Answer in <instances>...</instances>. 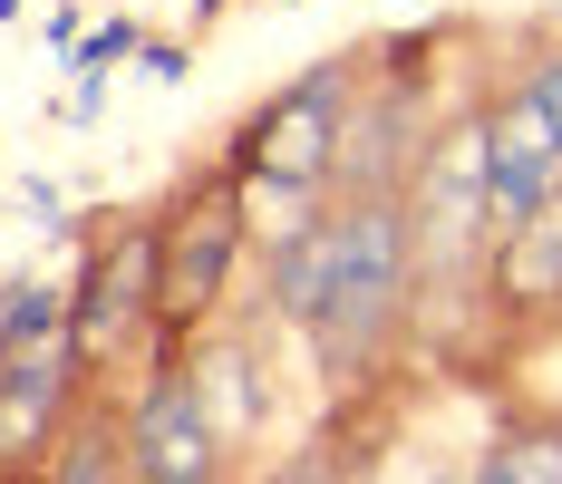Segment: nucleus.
<instances>
[{
	"mask_svg": "<svg viewBox=\"0 0 562 484\" xmlns=\"http://www.w3.org/2000/svg\"><path fill=\"white\" fill-rule=\"evenodd\" d=\"M495 291H505L514 311H553L562 301V194L495 243Z\"/></svg>",
	"mask_w": 562,
	"mask_h": 484,
	"instance_id": "6e6552de",
	"label": "nucleus"
},
{
	"mask_svg": "<svg viewBox=\"0 0 562 484\" xmlns=\"http://www.w3.org/2000/svg\"><path fill=\"white\" fill-rule=\"evenodd\" d=\"M465 484H562V417H514V427H495Z\"/></svg>",
	"mask_w": 562,
	"mask_h": 484,
	"instance_id": "1a4fd4ad",
	"label": "nucleus"
},
{
	"mask_svg": "<svg viewBox=\"0 0 562 484\" xmlns=\"http://www.w3.org/2000/svg\"><path fill=\"white\" fill-rule=\"evenodd\" d=\"M49 339H68V281L58 271H20L0 291V369L30 359V349H49Z\"/></svg>",
	"mask_w": 562,
	"mask_h": 484,
	"instance_id": "9d476101",
	"label": "nucleus"
},
{
	"mask_svg": "<svg viewBox=\"0 0 562 484\" xmlns=\"http://www.w3.org/2000/svg\"><path fill=\"white\" fill-rule=\"evenodd\" d=\"M78 387H88V359H78L68 339H49V349H30V359L0 369V465H10V475L40 465L58 436H68Z\"/></svg>",
	"mask_w": 562,
	"mask_h": 484,
	"instance_id": "0eeeda50",
	"label": "nucleus"
},
{
	"mask_svg": "<svg viewBox=\"0 0 562 484\" xmlns=\"http://www.w3.org/2000/svg\"><path fill=\"white\" fill-rule=\"evenodd\" d=\"M417 484H456V475H417Z\"/></svg>",
	"mask_w": 562,
	"mask_h": 484,
	"instance_id": "2eb2a0df",
	"label": "nucleus"
},
{
	"mask_svg": "<svg viewBox=\"0 0 562 484\" xmlns=\"http://www.w3.org/2000/svg\"><path fill=\"white\" fill-rule=\"evenodd\" d=\"M243 243H252V223H243V175L233 165L204 175V184H184L156 214V329H166L175 349L204 329V311H224Z\"/></svg>",
	"mask_w": 562,
	"mask_h": 484,
	"instance_id": "f03ea898",
	"label": "nucleus"
},
{
	"mask_svg": "<svg viewBox=\"0 0 562 484\" xmlns=\"http://www.w3.org/2000/svg\"><path fill=\"white\" fill-rule=\"evenodd\" d=\"M40 484H136V475H126V436H116L108 417H78V427L49 446Z\"/></svg>",
	"mask_w": 562,
	"mask_h": 484,
	"instance_id": "f8f14e48",
	"label": "nucleus"
},
{
	"mask_svg": "<svg viewBox=\"0 0 562 484\" xmlns=\"http://www.w3.org/2000/svg\"><path fill=\"white\" fill-rule=\"evenodd\" d=\"M136 49H146V30H136V20H108V30H88V40L68 49V78H88V88H78V108L98 98V78H108L116 58H136Z\"/></svg>",
	"mask_w": 562,
	"mask_h": 484,
	"instance_id": "ddd939ff",
	"label": "nucleus"
},
{
	"mask_svg": "<svg viewBox=\"0 0 562 484\" xmlns=\"http://www.w3.org/2000/svg\"><path fill=\"white\" fill-rule=\"evenodd\" d=\"M475 126H485V223L505 243L514 223H533L562 194V136H553V116L533 108V88H495V108Z\"/></svg>",
	"mask_w": 562,
	"mask_h": 484,
	"instance_id": "423d86ee",
	"label": "nucleus"
},
{
	"mask_svg": "<svg viewBox=\"0 0 562 484\" xmlns=\"http://www.w3.org/2000/svg\"><path fill=\"white\" fill-rule=\"evenodd\" d=\"M204 10H224V0H204Z\"/></svg>",
	"mask_w": 562,
	"mask_h": 484,
	"instance_id": "dca6fc26",
	"label": "nucleus"
},
{
	"mask_svg": "<svg viewBox=\"0 0 562 484\" xmlns=\"http://www.w3.org/2000/svg\"><path fill=\"white\" fill-rule=\"evenodd\" d=\"M349 78H359V58H330V68H311L301 88H281L272 108L233 136V175H243L252 194H301V204H321L330 175H339V136H349Z\"/></svg>",
	"mask_w": 562,
	"mask_h": 484,
	"instance_id": "7ed1b4c3",
	"label": "nucleus"
},
{
	"mask_svg": "<svg viewBox=\"0 0 562 484\" xmlns=\"http://www.w3.org/2000/svg\"><path fill=\"white\" fill-rule=\"evenodd\" d=\"M417 291V252H407V204L397 194H349L330 214V271H321V311H311V349L330 359V378L369 369L389 349V329L407 320Z\"/></svg>",
	"mask_w": 562,
	"mask_h": 484,
	"instance_id": "f257e3e1",
	"label": "nucleus"
},
{
	"mask_svg": "<svg viewBox=\"0 0 562 484\" xmlns=\"http://www.w3.org/2000/svg\"><path fill=\"white\" fill-rule=\"evenodd\" d=\"M321 271H330V214L301 223L291 243H272V311L291 329H311V311H321Z\"/></svg>",
	"mask_w": 562,
	"mask_h": 484,
	"instance_id": "9b49d317",
	"label": "nucleus"
},
{
	"mask_svg": "<svg viewBox=\"0 0 562 484\" xmlns=\"http://www.w3.org/2000/svg\"><path fill=\"white\" fill-rule=\"evenodd\" d=\"M524 88H533V108L553 116V136H562V49H543L533 68H524Z\"/></svg>",
	"mask_w": 562,
	"mask_h": 484,
	"instance_id": "4468645a",
	"label": "nucleus"
},
{
	"mask_svg": "<svg viewBox=\"0 0 562 484\" xmlns=\"http://www.w3.org/2000/svg\"><path fill=\"white\" fill-rule=\"evenodd\" d=\"M136 329H156V223L108 233L88 252V271L68 281V349L88 359V378L116 369Z\"/></svg>",
	"mask_w": 562,
	"mask_h": 484,
	"instance_id": "39448f33",
	"label": "nucleus"
},
{
	"mask_svg": "<svg viewBox=\"0 0 562 484\" xmlns=\"http://www.w3.org/2000/svg\"><path fill=\"white\" fill-rule=\"evenodd\" d=\"M0 484H10V465H0Z\"/></svg>",
	"mask_w": 562,
	"mask_h": 484,
	"instance_id": "f3484780",
	"label": "nucleus"
},
{
	"mask_svg": "<svg viewBox=\"0 0 562 484\" xmlns=\"http://www.w3.org/2000/svg\"><path fill=\"white\" fill-rule=\"evenodd\" d=\"M116 436H126V475L136 484H224V465H233V436L214 427V407H204V387H194L184 359H166L136 387V407H126Z\"/></svg>",
	"mask_w": 562,
	"mask_h": 484,
	"instance_id": "20e7f679",
	"label": "nucleus"
}]
</instances>
